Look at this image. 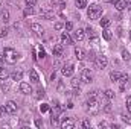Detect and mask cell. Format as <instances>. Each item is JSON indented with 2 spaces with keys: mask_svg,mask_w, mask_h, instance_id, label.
Here are the masks:
<instances>
[{
  "mask_svg": "<svg viewBox=\"0 0 131 129\" xmlns=\"http://www.w3.org/2000/svg\"><path fill=\"white\" fill-rule=\"evenodd\" d=\"M6 111H8V114H14V112H17V103L15 102H12V100H9L6 105Z\"/></svg>",
  "mask_w": 131,
  "mask_h": 129,
  "instance_id": "obj_10",
  "label": "cell"
},
{
  "mask_svg": "<svg viewBox=\"0 0 131 129\" xmlns=\"http://www.w3.org/2000/svg\"><path fill=\"white\" fill-rule=\"evenodd\" d=\"M2 21L3 23H8L9 21V11H2Z\"/></svg>",
  "mask_w": 131,
  "mask_h": 129,
  "instance_id": "obj_24",
  "label": "cell"
},
{
  "mask_svg": "<svg viewBox=\"0 0 131 129\" xmlns=\"http://www.w3.org/2000/svg\"><path fill=\"white\" fill-rule=\"evenodd\" d=\"M130 38H131V31H130Z\"/></svg>",
  "mask_w": 131,
  "mask_h": 129,
  "instance_id": "obj_53",
  "label": "cell"
},
{
  "mask_svg": "<svg viewBox=\"0 0 131 129\" xmlns=\"http://www.w3.org/2000/svg\"><path fill=\"white\" fill-rule=\"evenodd\" d=\"M0 12H2V5H0Z\"/></svg>",
  "mask_w": 131,
  "mask_h": 129,
  "instance_id": "obj_52",
  "label": "cell"
},
{
  "mask_svg": "<svg viewBox=\"0 0 131 129\" xmlns=\"http://www.w3.org/2000/svg\"><path fill=\"white\" fill-rule=\"evenodd\" d=\"M3 61H5V58L0 55V68H2V65H3Z\"/></svg>",
  "mask_w": 131,
  "mask_h": 129,
  "instance_id": "obj_49",
  "label": "cell"
},
{
  "mask_svg": "<svg viewBox=\"0 0 131 129\" xmlns=\"http://www.w3.org/2000/svg\"><path fill=\"white\" fill-rule=\"evenodd\" d=\"M121 117H122V120H124V122H125L127 125H131V117H128V115H125V114H122Z\"/></svg>",
  "mask_w": 131,
  "mask_h": 129,
  "instance_id": "obj_35",
  "label": "cell"
},
{
  "mask_svg": "<svg viewBox=\"0 0 131 129\" xmlns=\"http://www.w3.org/2000/svg\"><path fill=\"white\" fill-rule=\"evenodd\" d=\"M127 9L131 11V0H127Z\"/></svg>",
  "mask_w": 131,
  "mask_h": 129,
  "instance_id": "obj_48",
  "label": "cell"
},
{
  "mask_svg": "<svg viewBox=\"0 0 131 129\" xmlns=\"http://www.w3.org/2000/svg\"><path fill=\"white\" fill-rule=\"evenodd\" d=\"M73 71H75V67H73V64H66L63 65V68H61V73H63V76H72L73 74Z\"/></svg>",
  "mask_w": 131,
  "mask_h": 129,
  "instance_id": "obj_7",
  "label": "cell"
},
{
  "mask_svg": "<svg viewBox=\"0 0 131 129\" xmlns=\"http://www.w3.org/2000/svg\"><path fill=\"white\" fill-rule=\"evenodd\" d=\"M70 84H72V87H73V88H79V84H81V78H79V79H78V78L72 79V82H70Z\"/></svg>",
  "mask_w": 131,
  "mask_h": 129,
  "instance_id": "obj_27",
  "label": "cell"
},
{
  "mask_svg": "<svg viewBox=\"0 0 131 129\" xmlns=\"http://www.w3.org/2000/svg\"><path fill=\"white\" fill-rule=\"evenodd\" d=\"M3 56H5V61H6L8 64H15L17 59H18V53H17L14 49H11V47H6V49H5Z\"/></svg>",
  "mask_w": 131,
  "mask_h": 129,
  "instance_id": "obj_2",
  "label": "cell"
},
{
  "mask_svg": "<svg viewBox=\"0 0 131 129\" xmlns=\"http://www.w3.org/2000/svg\"><path fill=\"white\" fill-rule=\"evenodd\" d=\"M21 78H23V71H21V70L14 71V73L11 74V79H12V81H21Z\"/></svg>",
  "mask_w": 131,
  "mask_h": 129,
  "instance_id": "obj_17",
  "label": "cell"
},
{
  "mask_svg": "<svg viewBox=\"0 0 131 129\" xmlns=\"http://www.w3.org/2000/svg\"><path fill=\"white\" fill-rule=\"evenodd\" d=\"M49 109H50V106H49L47 103H43V105L40 106V111H41V112H47Z\"/></svg>",
  "mask_w": 131,
  "mask_h": 129,
  "instance_id": "obj_32",
  "label": "cell"
},
{
  "mask_svg": "<svg viewBox=\"0 0 131 129\" xmlns=\"http://www.w3.org/2000/svg\"><path fill=\"white\" fill-rule=\"evenodd\" d=\"M127 109H128V112H131V96L127 97Z\"/></svg>",
  "mask_w": 131,
  "mask_h": 129,
  "instance_id": "obj_38",
  "label": "cell"
},
{
  "mask_svg": "<svg viewBox=\"0 0 131 129\" xmlns=\"http://www.w3.org/2000/svg\"><path fill=\"white\" fill-rule=\"evenodd\" d=\"M34 6H28L26 9H25V17H28V15H32L34 14V9H32Z\"/></svg>",
  "mask_w": 131,
  "mask_h": 129,
  "instance_id": "obj_31",
  "label": "cell"
},
{
  "mask_svg": "<svg viewBox=\"0 0 131 129\" xmlns=\"http://www.w3.org/2000/svg\"><path fill=\"white\" fill-rule=\"evenodd\" d=\"M6 35H8V29L6 28H0V38H3Z\"/></svg>",
  "mask_w": 131,
  "mask_h": 129,
  "instance_id": "obj_37",
  "label": "cell"
},
{
  "mask_svg": "<svg viewBox=\"0 0 131 129\" xmlns=\"http://www.w3.org/2000/svg\"><path fill=\"white\" fill-rule=\"evenodd\" d=\"M121 76H122V74H121L119 71H111V73H110V79H111L113 82H117V81L121 79Z\"/></svg>",
  "mask_w": 131,
  "mask_h": 129,
  "instance_id": "obj_19",
  "label": "cell"
},
{
  "mask_svg": "<svg viewBox=\"0 0 131 129\" xmlns=\"http://www.w3.org/2000/svg\"><path fill=\"white\" fill-rule=\"evenodd\" d=\"M29 76H31V82H34V84H38V82H40V78H38V73H37V70H31Z\"/></svg>",
  "mask_w": 131,
  "mask_h": 129,
  "instance_id": "obj_16",
  "label": "cell"
},
{
  "mask_svg": "<svg viewBox=\"0 0 131 129\" xmlns=\"http://www.w3.org/2000/svg\"><path fill=\"white\" fill-rule=\"evenodd\" d=\"M104 111H105V112H111V105H110V103H105V105H104Z\"/></svg>",
  "mask_w": 131,
  "mask_h": 129,
  "instance_id": "obj_39",
  "label": "cell"
},
{
  "mask_svg": "<svg viewBox=\"0 0 131 129\" xmlns=\"http://www.w3.org/2000/svg\"><path fill=\"white\" fill-rule=\"evenodd\" d=\"M85 109L92 115L98 114L99 109H101V103H99V100H98V96H89V100L85 103Z\"/></svg>",
  "mask_w": 131,
  "mask_h": 129,
  "instance_id": "obj_1",
  "label": "cell"
},
{
  "mask_svg": "<svg viewBox=\"0 0 131 129\" xmlns=\"http://www.w3.org/2000/svg\"><path fill=\"white\" fill-rule=\"evenodd\" d=\"M104 94H105L107 99H113V97H114V91H113V90H105Z\"/></svg>",
  "mask_w": 131,
  "mask_h": 129,
  "instance_id": "obj_30",
  "label": "cell"
},
{
  "mask_svg": "<svg viewBox=\"0 0 131 129\" xmlns=\"http://www.w3.org/2000/svg\"><path fill=\"white\" fill-rule=\"evenodd\" d=\"M31 29H32L37 35H43V28H41L38 23H32V24H31Z\"/></svg>",
  "mask_w": 131,
  "mask_h": 129,
  "instance_id": "obj_15",
  "label": "cell"
},
{
  "mask_svg": "<svg viewBox=\"0 0 131 129\" xmlns=\"http://www.w3.org/2000/svg\"><path fill=\"white\" fill-rule=\"evenodd\" d=\"M25 2H26L28 6H35L37 5V0H25Z\"/></svg>",
  "mask_w": 131,
  "mask_h": 129,
  "instance_id": "obj_40",
  "label": "cell"
},
{
  "mask_svg": "<svg viewBox=\"0 0 131 129\" xmlns=\"http://www.w3.org/2000/svg\"><path fill=\"white\" fill-rule=\"evenodd\" d=\"M9 88H11V85H9V82L5 79V81L2 82V90H3L5 93H8V91H9Z\"/></svg>",
  "mask_w": 131,
  "mask_h": 129,
  "instance_id": "obj_26",
  "label": "cell"
},
{
  "mask_svg": "<svg viewBox=\"0 0 131 129\" xmlns=\"http://www.w3.org/2000/svg\"><path fill=\"white\" fill-rule=\"evenodd\" d=\"M66 29H67V31H72V29H73V23H72V21H67V23H66Z\"/></svg>",
  "mask_w": 131,
  "mask_h": 129,
  "instance_id": "obj_42",
  "label": "cell"
},
{
  "mask_svg": "<svg viewBox=\"0 0 131 129\" xmlns=\"http://www.w3.org/2000/svg\"><path fill=\"white\" fill-rule=\"evenodd\" d=\"M41 15H43V17H44L46 20H50V18L53 17V12H50V11H44V12H43Z\"/></svg>",
  "mask_w": 131,
  "mask_h": 129,
  "instance_id": "obj_28",
  "label": "cell"
},
{
  "mask_svg": "<svg viewBox=\"0 0 131 129\" xmlns=\"http://www.w3.org/2000/svg\"><path fill=\"white\" fill-rule=\"evenodd\" d=\"M8 76H9L8 70H6V68H0V79L5 81V79H8Z\"/></svg>",
  "mask_w": 131,
  "mask_h": 129,
  "instance_id": "obj_25",
  "label": "cell"
},
{
  "mask_svg": "<svg viewBox=\"0 0 131 129\" xmlns=\"http://www.w3.org/2000/svg\"><path fill=\"white\" fill-rule=\"evenodd\" d=\"M110 23H111L110 18H102V20H101V26H102V28H108Z\"/></svg>",
  "mask_w": 131,
  "mask_h": 129,
  "instance_id": "obj_29",
  "label": "cell"
},
{
  "mask_svg": "<svg viewBox=\"0 0 131 129\" xmlns=\"http://www.w3.org/2000/svg\"><path fill=\"white\" fill-rule=\"evenodd\" d=\"M101 14H102V8H101L99 5H96V3L90 5V8L87 9V15H89L90 20H96V18H99Z\"/></svg>",
  "mask_w": 131,
  "mask_h": 129,
  "instance_id": "obj_3",
  "label": "cell"
},
{
  "mask_svg": "<svg viewBox=\"0 0 131 129\" xmlns=\"http://www.w3.org/2000/svg\"><path fill=\"white\" fill-rule=\"evenodd\" d=\"M61 111H63V108L58 105V102H55V105H53V109H52V115H57V117H58V115L61 114Z\"/></svg>",
  "mask_w": 131,
  "mask_h": 129,
  "instance_id": "obj_18",
  "label": "cell"
},
{
  "mask_svg": "<svg viewBox=\"0 0 131 129\" xmlns=\"http://www.w3.org/2000/svg\"><path fill=\"white\" fill-rule=\"evenodd\" d=\"M57 31H60V29H63V23H55V26H53Z\"/></svg>",
  "mask_w": 131,
  "mask_h": 129,
  "instance_id": "obj_45",
  "label": "cell"
},
{
  "mask_svg": "<svg viewBox=\"0 0 131 129\" xmlns=\"http://www.w3.org/2000/svg\"><path fill=\"white\" fill-rule=\"evenodd\" d=\"M20 91H21L23 94H31V93H32V87H31L28 82H21V84H20Z\"/></svg>",
  "mask_w": 131,
  "mask_h": 129,
  "instance_id": "obj_9",
  "label": "cell"
},
{
  "mask_svg": "<svg viewBox=\"0 0 131 129\" xmlns=\"http://www.w3.org/2000/svg\"><path fill=\"white\" fill-rule=\"evenodd\" d=\"M44 55H46V53H44V49H43V47L40 46V52H38V58H44Z\"/></svg>",
  "mask_w": 131,
  "mask_h": 129,
  "instance_id": "obj_43",
  "label": "cell"
},
{
  "mask_svg": "<svg viewBox=\"0 0 131 129\" xmlns=\"http://www.w3.org/2000/svg\"><path fill=\"white\" fill-rule=\"evenodd\" d=\"M114 8H116L117 11L127 9V0H116V2H114Z\"/></svg>",
  "mask_w": 131,
  "mask_h": 129,
  "instance_id": "obj_12",
  "label": "cell"
},
{
  "mask_svg": "<svg viewBox=\"0 0 131 129\" xmlns=\"http://www.w3.org/2000/svg\"><path fill=\"white\" fill-rule=\"evenodd\" d=\"M75 5H76L78 9H82V8L87 6V0H75Z\"/></svg>",
  "mask_w": 131,
  "mask_h": 129,
  "instance_id": "obj_23",
  "label": "cell"
},
{
  "mask_svg": "<svg viewBox=\"0 0 131 129\" xmlns=\"http://www.w3.org/2000/svg\"><path fill=\"white\" fill-rule=\"evenodd\" d=\"M8 114V111H6V106H2L0 105V117H5Z\"/></svg>",
  "mask_w": 131,
  "mask_h": 129,
  "instance_id": "obj_36",
  "label": "cell"
},
{
  "mask_svg": "<svg viewBox=\"0 0 131 129\" xmlns=\"http://www.w3.org/2000/svg\"><path fill=\"white\" fill-rule=\"evenodd\" d=\"M82 128H90V122L89 120H84L82 122Z\"/></svg>",
  "mask_w": 131,
  "mask_h": 129,
  "instance_id": "obj_46",
  "label": "cell"
},
{
  "mask_svg": "<svg viewBox=\"0 0 131 129\" xmlns=\"http://www.w3.org/2000/svg\"><path fill=\"white\" fill-rule=\"evenodd\" d=\"M73 106H75V105H73V102H69V103H67V108H69V109H72Z\"/></svg>",
  "mask_w": 131,
  "mask_h": 129,
  "instance_id": "obj_47",
  "label": "cell"
},
{
  "mask_svg": "<svg viewBox=\"0 0 131 129\" xmlns=\"http://www.w3.org/2000/svg\"><path fill=\"white\" fill-rule=\"evenodd\" d=\"M35 126H37V128H41V126H43V120L37 119V120H35Z\"/></svg>",
  "mask_w": 131,
  "mask_h": 129,
  "instance_id": "obj_44",
  "label": "cell"
},
{
  "mask_svg": "<svg viewBox=\"0 0 131 129\" xmlns=\"http://www.w3.org/2000/svg\"><path fill=\"white\" fill-rule=\"evenodd\" d=\"M75 56H76V59L82 61V59L85 58V52H84L81 47H75Z\"/></svg>",
  "mask_w": 131,
  "mask_h": 129,
  "instance_id": "obj_13",
  "label": "cell"
},
{
  "mask_svg": "<svg viewBox=\"0 0 131 129\" xmlns=\"http://www.w3.org/2000/svg\"><path fill=\"white\" fill-rule=\"evenodd\" d=\"M61 43H63V44H73V41H72L70 35H69L67 32L61 33Z\"/></svg>",
  "mask_w": 131,
  "mask_h": 129,
  "instance_id": "obj_14",
  "label": "cell"
},
{
  "mask_svg": "<svg viewBox=\"0 0 131 129\" xmlns=\"http://www.w3.org/2000/svg\"><path fill=\"white\" fill-rule=\"evenodd\" d=\"M93 81V74H92V71L90 70H82V73H81V82H85V84H90Z\"/></svg>",
  "mask_w": 131,
  "mask_h": 129,
  "instance_id": "obj_6",
  "label": "cell"
},
{
  "mask_svg": "<svg viewBox=\"0 0 131 129\" xmlns=\"http://www.w3.org/2000/svg\"><path fill=\"white\" fill-rule=\"evenodd\" d=\"M105 126H107V123H104V122H102V123H99V128H105Z\"/></svg>",
  "mask_w": 131,
  "mask_h": 129,
  "instance_id": "obj_50",
  "label": "cell"
},
{
  "mask_svg": "<svg viewBox=\"0 0 131 129\" xmlns=\"http://www.w3.org/2000/svg\"><path fill=\"white\" fill-rule=\"evenodd\" d=\"M117 82H119V88H121L122 91H125V90L128 88V85H130V76H128V74H122Z\"/></svg>",
  "mask_w": 131,
  "mask_h": 129,
  "instance_id": "obj_5",
  "label": "cell"
},
{
  "mask_svg": "<svg viewBox=\"0 0 131 129\" xmlns=\"http://www.w3.org/2000/svg\"><path fill=\"white\" fill-rule=\"evenodd\" d=\"M111 128H113V129H119V125H114V123H113V125H111Z\"/></svg>",
  "mask_w": 131,
  "mask_h": 129,
  "instance_id": "obj_51",
  "label": "cell"
},
{
  "mask_svg": "<svg viewBox=\"0 0 131 129\" xmlns=\"http://www.w3.org/2000/svg\"><path fill=\"white\" fill-rule=\"evenodd\" d=\"M85 32H87V35H89V38H92L93 41H96V35H95V29H93V28L89 26V28L85 29Z\"/></svg>",
  "mask_w": 131,
  "mask_h": 129,
  "instance_id": "obj_21",
  "label": "cell"
},
{
  "mask_svg": "<svg viewBox=\"0 0 131 129\" xmlns=\"http://www.w3.org/2000/svg\"><path fill=\"white\" fill-rule=\"evenodd\" d=\"M50 125H52V126H58V117H57V115H52V119H50Z\"/></svg>",
  "mask_w": 131,
  "mask_h": 129,
  "instance_id": "obj_34",
  "label": "cell"
},
{
  "mask_svg": "<svg viewBox=\"0 0 131 129\" xmlns=\"http://www.w3.org/2000/svg\"><path fill=\"white\" fill-rule=\"evenodd\" d=\"M122 58H124V61H130V59H131V55L127 52V50H124V52H122Z\"/></svg>",
  "mask_w": 131,
  "mask_h": 129,
  "instance_id": "obj_33",
  "label": "cell"
},
{
  "mask_svg": "<svg viewBox=\"0 0 131 129\" xmlns=\"http://www.w3.org/2000/svg\"><path fill=\"white\" fill-rule=\"evenodd\" d=\"M95 62H96V67H98L99 70H102V68H105V67H107L108 59H107V56H105V55H98V56L95 58Z\"/></svg>",
  "mask_w": 131,
  "mask_h": 129,
  "instance_id": "obj_4",
  "label": "cell"
},
{
  "mask_svg": "<svg viewBox=\"0 0 131 129\" xmlns=\"http://www.w3.org/2000/svg\"><path fill=\"white\" fill-rule=\"evenodd\" d=\"M37 93H38V94H37V99H41V97H44V90H41V88H40Z\"/></svg>",
  "mask_w": 131,
  "mask_h": 129,
  "instance_id": "obj_41",
  "label": "cell"
},
{
  "mask_svg": "<svg viewBox=\"0 0 131 129\" xmlns=\"http://www.w3.org/2000/svg\"><path fill=\"white\" fill-rule=\"evenodd\" d=\"M52 52H53V56H55V58H61L63 53H64V47H63V44H55L53 49H52Z\"/></svg>",
  "mask_w": 131,
  "mask_h": 129,
  "instance_id": "obj_8",
  "label": "cell"
},
{
  "mask_svg": "<svg viewBox=\"0 0 131 129\" xmlns=\"http://www.w3.org/2000/svg\"><path fill=\"white\" fill-rule=\"evenodd\" d=\"M102 36H104V40H107V41H110V40H111V31L105 28V29L102 31Z\"/></svg>",
  "mask_w": 131,
  "mask_h": 129,
  "instance_id": "obj_22",
  "label": "cell"
},
{
  "mask_svg": "<svg viewBox=\"0 0 131 129\" xmlns=\"http://www.w3.org/2000/svg\"><path fill=\"white\" fill-rule=\"evenodd\" d=\"M61 128L63 129H73L75 128V122H73L72 119H64V120L61 122Z\"/></svg>",
  "mask_w": 131,
  "mask_h": 129,
  "instance_id": "obj_11",
  "label": "cell"
},
{
  "mask_svg": "<svg viewBox=\"0 0 131 129\" xmlns=\"http://www.w3.org/2000/svg\"><path fill=\"white\" fill-rule=\"evenodd\" d=\"M84 36H85V33L82 29H78L76 32H75V40H78V41H82L84 40Z\"/></svg>",
  "mask_w": 131,
  "mask_h": 129,
  "instance_id": "obj_20",
  "label": "cell"
}]
</instances>
